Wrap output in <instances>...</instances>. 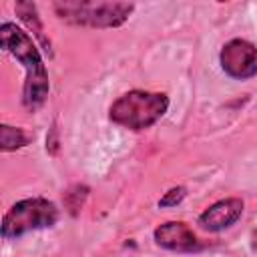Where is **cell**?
Listing matches in <instances>:
<instances>
[{
  "label": "cell",
  "mask_w": 257,
  "mask_h": 257,
  "mask_svg": "<svg viewBox=\"0 0 257 257\" xmlns=\"http://www.w3.org/2000/svg\"><path fill=\"white\" fill-rule=\"evenodd\" d=\"M0 46L10 52L26 70L24 90H22V104L28 110H36L44 104L50 84H48V72L42 62V56L30 38L28 32L18 28L12 22H2L0 26Z\"/></svg>",
  "instance_id": "6da1fadb"
},
{
  "label": "cell",
  "mask_w": 257,
  "mask_h": 257,
  "mask_svg": "<svg viewBox=\"0 0 257 257\" xmlns=\"http://www.w3.org/2000/svg\"><path fill=\"white\" fill-rule=\"evenodd\" d=\"M169 108V96L165 92L149 90H128L120 94L108 110L114 124L128 131H145L153 126Z\"/></svg>",
  "instance_id": "7a4b0ae2"
},
{
  "label": "cell",
  "mask_w": 257,
  "mask_h": 257,
  "mask_svg": "<svg viewBox=\"0 0 257 257\" xmlns=\"http://www.w3.org/2000/svg\"><path fill=\"white\" fill-rule=\"evenodd\" d=\"M56 14L76 26L90 28H116L124 24L135 10L131 2H56Z\"/></svg>",
  "instance_id": "3957f363"
},
{
  "label": "cell",
  "mask_w": 257,
  "mask_h": 257,
  "mask_svg": "<svg viewBox=\"0 0 257 257\" xmlns=\"http://www.w3.org/2000/svg\"><path fill=\"white\" fill-rule=\"evenodd\" d=\"M58 221V209L44 197L22 199L14 203L2 219V237L16 239L30 231L52 227Z\"/></svg>",
  "instance_id": "277c9868"
},
{
  "label": "cell",
  "mask_w": 257,
  "mask_h": 257,
  "mask_svg": "<svg viewBox=\"0 0 257 257\" xmlns=\"http://www.w3.org/2000/svg\"><path fill=\"white\" fill-rule=\"evenodd\" d=\"M219 62L225 74L235 80H247L257 74V46L243 38H233L223 44Z\"/></svg>",
  "instance_id": "5b68a950"
},
{
  "label": "cell",
  "mask_w": 257,
  "mask_h": 257,
  "mask_svg": "<svg viewBox=\"0 0 257 257\" xmlns=\"http://www.w3.org/2000/svg\"><path fill=\"white\" fill-rule=\"evenodd\" d=\"M153 237L159 247H163L167 251H175V253H191L201 247L193 229L183 221H167V223L159 225L155 229Z\"/></svg>",
  "instance_id": "8992f818"
},
{
  "label": "cell",
  "mask_w": 257,
  "mask_h": 257,
  "mask_svg": "<svg viewBox=\"0 0 257 257\" xmlns=\"http://www.w3.org/2000/svg\"><path fill=\"white\" fill-rule=\"evenodd\" d=\"M243 215V201L237 197H227L221 199L213 205H209L201 215H199V225L205 231L219 233L235 225Z\"/></svg>",
  "instance_id": "52a82bcc"
},
{
  "label": "cell",
  "mask_w": 257,
  "mask_h": 257,
  "mask_svg": "<svg viewBox=\"0 0 257 257\" xmlns=\"http://www.w3.org/2000/svg\"><path fill=\"white\" fill-rule=\"evenodd\" d=\"M30 141V137L18 128V126H10V124H2L0 126V149L4 153H12V151H18L22 147H26Z\"/></svg>",
  "instance_id": "ba28073f"
},
{
  "label": "cell",
  "mask_w": 257,
  "mask_h": 257,
  "mask_svg": "<svg viewBox=\"0 0 257 257\" xmlns=\"http://www.w3.org/2000/svg\"><path fill=\"white\" fill-rule=\"evenodd\" d=\"M14 10L20 16V20L24 24H28V28H32V32L38 36V40H42L44 46H48L46 40H44V34H42V24H40L38 14H36V6L32 2H16L14 4Z\"/></svg>",
  "instance_id": "9c48e42d"
},
{
  "label": "cell",
  "mask_w": 257,
  "mask_h": 257,
  "mask_svg": "<svg viewBox=\"0 0 257 257\" xmlns=\"http://www.w3.org/2000/svg\"><path fill=\"white\" fill-rule=\"evenodd\" d=\"M86 197H88V187L86 185H74V187H70L64 193V205H66L68 213L70 215H76L80 211V207L84 205Z\"/></svg>",
  "instance_id": "30bf717a"
},
{
  "label": "cell",
  "mask_w": 257,
  "mask_h": 257,
  "mask_svg": "<svg viewBox=\"0 0 257 257\" xmlns=\"http://www.w3.org/2000/svg\"><path fill=\"white\" fill-rule=\"evenodd\" d=\"M185 197H187V189H185V187H173V189H169V191L159 199V207H161V209L177 207Z\"/></svg>",
  "instance_id": "8fae6325"
},
{
  "label": "cell",
  "mask_w": 257,
  "mask_h": 257,
  "mask_svg": "<svg viewBox=\"0 0 257 257\" xmlns=\"http://www.w3.org/2000/svg\"><path fill=\"white\" fill-rule=\"evenodd\" d=\"M56 149H58V139H56V126L52 124V128H50V137L46 139V151L48 153H56Z\"/></svg>",
  "instance_id": "7c38bea8"
},
{
  "label": "cell",
  "mask_w": 257,
  "mask_h": 257,
  "mask_svg": "<svg viewBox=\"0 0 257 257\" xmlns=\"http://www.w3.org/2000/svg\"><path fill=\"white\" fill-rule=\"evenodd\" d=\"M251 249L253 253H257V227L251 231Z\"/></svg>",
  "instance_id": "4fadbf2b"
}]
</instances>
